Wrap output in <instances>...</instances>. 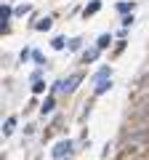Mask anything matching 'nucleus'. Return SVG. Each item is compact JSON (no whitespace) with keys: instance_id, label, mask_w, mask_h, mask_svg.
<instances>
[{"instance_id":"5","label":"nucleus","mask_w":149,"mask_h":160,"mask_svg":"<svg viewBox=\"0 0 149 160\" xmlns=\"http://www.w3.org/2000/svg\"><path fill=\"white\" fill-rule=\"evenodd\" d=\"M109 88H112V78H107V80H99V83H96V96L107 93Z\"/></svg>"},{"instance_id":"16","label":"nucleus","mask_w":149,"mask_h":160,"mask_svg":"<svg viewBox=\"0 0 149 160\" xmlns=\"http://www.w3.org/2000/svg\"><path fill=\"white\" fill-rule=\"evenodd\" d=\"M117 11H120V13H128V11H133V3H120V6H117Z\"/></svg>"},{"instance_id":"8","label":"nucleus","mask_w":149,"mask_h":160,"mask_svg":"<svg viewBox=\"0 0 149 160\" xmlns=\"http://www.w3.org/2000/svg\"><path fill=\"white\" fill-rule=\"evenodd\" d=\"M107 78H112V69H109V67H101V69L96 72V78H93V80L99 83V80H107Z\"/></svg>"},{"instance_id":"10","label":"nucleus","mask_w":149,"mask_h":160,"mask_svg":"<svg viewBox=\"0 0 149 160\" xmlns=\"http://www.w3.org/2000/svg\"><path fill=\"white\" fill-rule=\"evenodd\" d=\"M35 29H37V32H46V29H51V19H40V22H37V24H35Z\"/></svg>"},{"instance_id":"1","label":"nucleus","mask_w":149,"mask_h":160,"mask_svg":"<svg viewBox=\"0 0 149 160\" xmlns=\"http://www.w3.org/2000/svg\"><path fill=\"white\" fill-rule=\"evenodd\" d=\"M83 80V75L77 72V75H69L67 80H59L56 86H53V91H61V93H69V91H74L77 88V83Z\"/></svg>"},{"instance_id":"18","label":"nucleus","mask_w":149,"mask_h":160,"mask_svg":"<svg viewBox=\"0 0 149 160\" xmlns=\"http://www.w3.org/2000/svg\"><path fill=\"white\" fill-rule=\"evenodd\" d=\"M131 22H133V13L131 16H123V27H131Z\"/></svg>"},{"instance_id":"17","label":"nucleus","mask_w":149,"mask_h":160,"mask_svg":"<svg viewBox=\"0 0 149 160\" xmlns=\"http://www.w3.org/2000/svg\"><path fill=\"white\" fill-rule=\"evenodd\" d=\"M69 48H72V51H77V48H80V38H74V40H69Z\"/></svg>"},{"instance_id":"7","label":"nucleus","mask_w":149,"mask_h":160,"mask_svg":"<svg viewBox=\"0 0 149 160\" xmlns=\"http://www.w3.org/2000/svg\"><path fill=\"white\" fill-rule=\"evenodd\" d=\"M109 43H112V35H101V38L96 40V48H101V51H104V48H109Z\"/></svg>"},{"instance_id":"12","label":"nucleus","mask_w":149,"mask_h":160,"mask_svg":"<svg viewBox=\"0 0 149 160\" xmlns=\"http://www.w3.org/2000/svg\"><path fill=\"white\" fill-rule=\"evenodd\" d=\"M13 126H16V118H8V120H6V126H3V133L8 136V133L13 131Z\"/></svg>"},{"instance_id":"2","label":"nucleus","mask_w":149,"mask_h":160,"mask_svg":"<svg viewBox=\"0 0 149 160\" xmlns=\"http://www.w3.org/2000/svg\"><path fill=\"white\" fill-rule=\"evenodd\" d=\"M69 152H72V142H69V139H67V142H59L56 147L51 149L53 158H64V155H69Z\"/></svg>"},{"instance_id":"4","label":"nucleus","mask_w":149,"mask_h":160,"mask_svg":"<svg viewBox=\"0 0 149 160\" xmlns=\"http://www.w3.org/2000/svg\"><path fill=\"white\" fill-rule=\"evenodd\" d=\"M99 8H101V0H91V3H88L85 8H83V16H93V13H99Z\"/></svg>"},{"instance_id":"11","label":"nucleus","mask_w":149,"mask_h":160,"mask_svg":"<svg viewBox=\"0 0 149 160\" xmlns=\"http://www.w3.org/2000/svg\"><path fill=\"white\" fill-rule=\"evenodd\" d=\"M53 107H56V102H53V96H48V99H46V102H43V107H40V112H43V115H46V112H51V109H53Z\"/></svg>"},{"instance_id":"3","label":"nucleus","mask_w":149,"mask_h":160,"mask_svg":"<svg viewBox=\"0 0 149 160\" xmlns=\"http://www.w3.org/2000/svg\"><path fill=\"white\" fill-rule=\"evenodd\" d=\"M11 6H3V8H0V27H3V29H8V22H11Z\"/></svg>"},{"instance_id":"14","label":"nucleus","mask_w":149,"mask_h":160,"mask_svg":"<svg viewBox=\"0 0 149 160\" xmlns=\"http://www.w3.org/2000/svg\"><path fill=\"white\" fill-rule=\"evenodd\" d=\"M32 91H35V93H43V91H46V83H43V80H35Z\"/></svg>"},{"instance_id":"15","label":"nucleus","mask_w":149,"mask_h":160,"mask_svg":"<svg viewBox=\"0 0 149 160\" xmlns=\"http://www.w3.org/2000/svg\"><path fill=\"white\" fill-rule=\"evenodd\" d=\"M51 46L56 48V51H61V48H64V38H53V40H51Z\"/></svg>"},{"instance_id":"13","label":"nucleus","mask_w":149,"mask_h":160,"mask_svg":"<svg viewBox=\"0 0 149 160\" xmlns=\"http://www.w3.org/2000/svg\"><path fill=\"white\" fill-rule=\"evenodd\" d=\"M29 11H32V6H29V3H24V6H19L13 13H16V16H24V13H29Z\"/></svg>"},{"instance_id":"6","label":"nucleus","mask_w":149,"mask_h":160,"mask_svg":"<svg viewBox=\"0 0 149 160\" xmlns=\"http://www.w3.org/2000/svg\"><path fill=\"white\" fill-rule=\"evenodd\" d=\"M99 51H101V48H88V51L83 53V64H88V62H96Z\"/></svg>"},{"instance_id":"19","label":"nucleus","mask_w":149,"mask_h":160,"mask_svg":"<svg viewBox=\"0 0 149 160\" xmlns=\"http://www.w3.org/2000/svg\"><path fill=\"white\" fill-rule=\"evenodd\" d=\"M141 160H147V158H141Z\"/></svg>"},{"instance_id":"9","label":"nucleus","mask_w":149,"mask_h":160,"mask_svg":"<svg viewBox=\"0 0 149 160\" xmlns=\"http://www.w3.org/2000/svg\"><path fill=\"white\" fill-rule=\"evenodd\" d=\"M144 112H149V96H144L136 107V115H144Z\"/></svg>"}]
</instances>
